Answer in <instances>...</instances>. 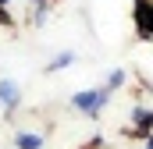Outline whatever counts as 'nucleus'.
Here are the masks:
<instances>
[{
  "instance_id": "obj_6",
  "label": "nucleus",
  "mask_w": 153,
  "mask_h": 149,
  "mask_svg": "<svg viewBox=\"0 0 153 149\" xmlns=\"http://www.w3.org/2000/svg\"><path fill=\"white\" fill-rule=\"evenodd\" d=\"M0 4H7V0H0Z\"/></svg>"
},
{
  "instance_id": "obj_4",
  "label": "nucleus",
  "mask_w": 153,
  "mask_h": 149,
  "mask_svg": "<svg viewBox=\"0 0 153 149\" xmlns=\"http://www.w3.org/2000/svg\"><path fill=\"white\" fill-rule=\"evenodd\" d=\"M68 64H75V53H71V50H68V53H61V57H53V60H50V71L68 68Z\"/></svg>"
},
{
  "instance_id": "obj_1",
  "label": "nucleus",
  "mask_w": 153,
  "mask_h": 149,
  "mask_svg": "<svg viewBox=\"0 0 153 149\" xmlns=\"http://www.w3.org/2000/svg\"><path fill=\"white\" fill-rule=\"evenodd\" d=\"M107 96H111V89H93V92H75L71 96V107L82 114H100V107L107 103Z\"/></svg>"
},
{
  "instance_id": "obj_3",
  "label": "nucleus",
  "mask_w": 153,
  "mask_h": 149,
  "mask_svg": "<svg viewBox=\"0 0 153 149\" xmlns=\"http://www.w3.org/2000/svg\"><path fill=\"white\" fill-rule=\"evenodd\" d=\"M14 146L18 149H39L43 146V135H14Z\"/></svg>"
},
{
  "instance_id": "obj_5",
  "label": "nucleus",
  "mask_w": 153,
  "mask_h": 149,
  "mask_svg": "<svg viewBox=\"0 0 153 149\" xmlns=\"http://www.w3.org/2000/svg\"><path fill=\"white\" fill-rule=\"evenodd\" d=\"M125 82V71H111V82H107V89H117Z\"/></svg>"
},
{
  "instance_id": "obj_2",
  "label": "nucleus",
  "mask_w": 153,
  "mask_h": 149,
  "mask_svg": "<svg viewBox=\"0 0 153 149\" xmlns=\"http://www.w3.org/2000/svg\"><path fill=\"white\" fill-rule=\"evenodd\" d=\"M0 103H4L7 110H14V107L22 103V89H18L11 78H4V82H0Z\"/></svg>"
}]
</instances>
